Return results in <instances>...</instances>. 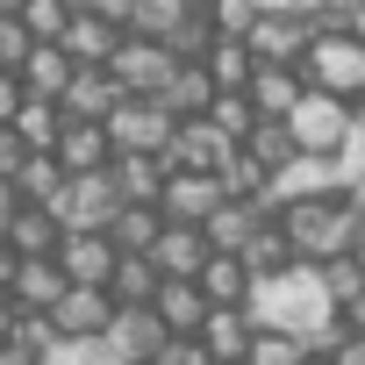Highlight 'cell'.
I'll return each instance as SVG.
<instances>
[{"instance_id":"cell-42","label":"cell","mask_w":365,"mask_h":365,"mask_svg":"<svg viewBox=\"0 0 365 365\" xmlns=\"http://www.w3.org/2000/svg\"><path fill=\"white\" fill-rule=\"evenodd\" d=\"M29 36H22V22H8V15H0V79H15L22 65H29Z\"/></svg>"},{"instance_id":"cell-27","label":"cell","mask_w":365,"mask_h":365,"mask_svg":"<svg viewBox=\"0 0 365 365\" xmlns=\"http://www.w3.org/2000/svg\"><path fill=\"white\" fill-rule=\"evenodd\" d=\"M201 301L208 308H244L251 301V272H244V258H222V251H208V265H201Z\"/></svg>"},{"instance_id":"cell-14","label":"cell","mask_w":365,"mask_h":365,"mask_svg":"<svg viewBox=\"0 0 365 365\" xmlns=\"http://www.w3.org/2000/svg\"><path fill=\"white\" fill-rule=\"evenodd\" d=\"M230 150H237V143H222L208 122H179L172 143H165V172H201V179H215Z\"/></svg>"},{"instance_id":"cell-33","label":"cell","mask_w":365,"mask_h":365,"mask_svg":"<svg viewBox=\"0 0 365 365\" xmlns=\"http://www.w3.org/2000/svg\"><path fill=\"white\" fill-rule=\"evenodd\" d=\"M244 272H251V279H279V272H294V251H287L279 222H265V230L244 244Z\"/></svg>"},{"instance_id":"cell-19","label":"cell","mask_w":365,"mask_h":365,"mask_svg":"<svg viewBox=\"0 0 365 365\" xmlns=\"http://www.w3.org/2000/svg\"><path fill=\"white\" fill-rule=\"evenodd\" d=\"M51 158H58V172H65V179H86V172H108V165H115L108 129H93V122H65Z\"/></svg>"},{"instance_id":"cell-22","label":"cell","mask_w":365,"mask_h":365,"mask_svg":"<svg viewBox=\"0 0 365 365\" xmlns=\"http://www.w3.org/2000/svg\"><path fill=\"white\" fill-rule=\"evenodd\" d=\"M301 72H279V65H258L251 72V86H244V101H251V115L258 122H287L294 108H301Z\"/></svg>"},{"instance_id":"cell-29","label":"cell","mask_w":365,"mask_h":365,"mask_svg":"<svg viewBox=\"0 0 365 365\" xmlns=\"http://www.w3.org/2000/svg\"><path fill=\"white\" fill-rule=\"evenodd\" d=\"M165 237V215L158 208H122L115 222H108V244H115V258H150V244Z\"/></svg>"},{"instance_id":"cell-58","label":"cell","mask_w":365,"mask_h":365,"mask_svg":"<svg viewBox=\"0 0 365 365\" xmlns=\"http://www.w3.org/2000/svg\"><path fill=\"white\" fill-rule=\"evenodd\" d=\"M358 8H365V0H358Z\"/></svg>"},{"instance_id":"cell-13","label":"cell","mask_w":365,"mask_h":365,"mask_svg":"<svg viewBox=\"0 0 365 365\" xmlns=\"http://www.w3.org/2000/svg\"><path fill=\"white\" fill-rule=\"evenodd\" d=\"M265 222H279L265 201H222V208L201 222V237H208V251H222V258H244V244H251Z\"/></svg>"},{"instance_id":"cell-15","label":"cell","mask_w":365,"mask_h":365,"mask_svg":"<svg viewBox=\"0 0 365 365\" xmlns=\"http://www.w3.org/2000/svg\"><path fill=\"white\" fill-rule=\"evenodd\" d=\"M101 344H108L122 365H150L172 336L158 329V315H150V308H115V322H108V336H101Z\"/></svg>"},{"instance_id":"cell-34","label":"cell","mask_w":365,"mask_h":365,"mask_svg":"<svg viewBox=\"0 0 365 365\" xmlns=\"http://www.w3.org/2000/svg\"><path fill=\"white\" fill-rule=\"evenodd\" d=\"M58 187H65L58 158H22V172H15V201H22V208H51Z\"/></svg>"},{"instance_id":"cell-56","label":"cell","mask_w":365,"mask_h":365,"mask_svg":"<svg viewBox=\"0 0 365 365\" xmlns=\"http://www.w3.org/2000/svg\"><path fill=\"white\" fill-rule=\"evenodd\" d=\"M22 8H29V0H0V15H8V22H15V15H22Z\"/></svg>"},{"instance_id":"cell-50","label":"cell","mask_w":365,"mask_h":365,"mask_svg":"<svg viewBox=\"0 0 365 365\" xmlns=\"http://www.w3.org/2000/svg\"><path fill=\"white\" fill-rule=\"evenodd\" d=\"M322 358H329V365H365V336H336Z\"/></svg>"},{"instance_id":"cell-4","label":"cell","mask_w":365,"mask_h":365,"mask_svg":"<svg viewBox=\"0 0 365 365\" xmlns=\"http://www.w3.org/2000/svg\"><path fill=\"white\" fill-rule=\"evenodd\" d=\"M122 215V194L108 172H86V179H65L58 201H51V222L65 237H108V222Z\"/></svg>"},{"instance_id":"cell-1","label":"cell","mask_w":365,"mask_h":365,"mask_svg":"<svg viewBox=\"0 0 365 365\" xmlns=\"http://www.w3.org/2000/svg\"><path fill=\"white\" fill-rule=\"evenodd\" d=\"M244 315H251V329L294 336V344H308L315 358L344 336V329H336V308H329V294H322V279H315V265H294V272H279V279H251Z\"/></svg>"},{"instance_id":"cell-46","label":"cell","mask_w":365,"mask_h":365,"mask_svg":"<svg viewBox=\"0 0 365 365\" xmlns=\"http://www.w3.org/2000/svg\"><path fill=\"white\" fill-rule=\"evenodd\" d=\"M251 8H258V15H301V22H315L329 0H251Z\"/></svg>"},{"instance_id":"cell-20","label":"cell","mask_w":365,"mask_h":365,"mask_svg":"<svg viewBox=\"0 0 365 365\" xmlns=\"http://www.w3.org/2000/svg\"><path fill=\"white\" fill-rule=\"evenodd\" d=\"M8 301H15L22 315H51V308L65 301V272H58V258H22L15 279H8Z\"/></svg>"},{"instance_id":"cell-51","label":"cell","mask_w":365,"mask_h":365,"mask_svg":"<svg viewBox=\"0 0 365 365\" xmlns=\"http://www.w3.org/2000/svg\"><path fill=\"white\" fill-rule=\"evenodd\" d=\"M22 101H29V93H22V79H0V129L22 115Z\"/></svg>"},{"instance_id":"cell-45","label":"cell","mask_w":365,"mask_h":365,"mask_svg":"<svg viewBox=\"0 0 365 365\" xmlns=\"http://www.w3.org/2000/svg\"><path fill=\"white\" fill-rule=\"evenodd\" d=\"M150 365H208V351H201L194 336H172V344H165V351H158Z\"/></svg>"},{"instance_id":"cell-8","label":"cell","mask_w":365,"mask_h":365,"mask_svg":"<svg viewBox=\"0 0 365 365\" xmlns=\"http://www.w3.org/2000/svg\"><path fill=\"white\" fill-rule=\"evenodd\" d=\"M336 187H344V165H336V158H294V165L272 172L265 208L279 215V208H301V201H329Z\"/></svg>"},{"instance_id":"cell-6","label":"cell","mask_w":365,"mask_h":365,"mask_svg":"<svg viewBox=\"0 0 365 365\" xmlns=\"http://www.w3.org/2000/svg\"><path fill=\"white\" fill-rule=\"evenodd\" d=\"M287 136H294L301 158H336L344 136H351V108L329 101V93H301V108L287 115Z\"/></svg>"},{"instance_id":"cell-18","label":"cell","mask_w":365,"mask_h":365,"mask_svg":"<svg viewBox=\"0 0 365 365\" xmlns=\"http://www.w3.org/2000/svg\"><path fill=\"white\" fill-rule=\"evenodd\" d=\"M150 315H158V329H165V336H201L208 301H201V287H194V279H158Z\"/></svg>"},{"instance_id":"cell-39","label":"cell","mask_w":365,"mask_h":365,"mask_svg":"<svg viewBox=\"0 0 365 365\" xmlns=\"http://www.w3.org/2000/svg\"><path fill=\"white\" fill-rule=\"evenodd\" d=\"M251 22H258L251 0H215V8H208V29H215L222 43H244V36H251Z\"/></svg>"},{"instance_id":"cell-3","label":"cell","mask_w":365,"mask_h":365,"mask_svg":"<svg viewBox=\"0 0 365 365\" xmlns=\"http://www.w3.org/2000/svg\"><path fill=\"white\" fill-rule=\"evenodd\" d=\"M301 86L351 108L365 93V36H315L308 58H301Z\"/></svg>"},{"instance_id":"cell-41","label":"cell","mask_w":365,"mask_h":365,"mask_svg":"<svg viewBox=\"0 0 365 365\" xmlns=\"http://www.w3.org/2000/svg\"><path fill=\"white\" fill-rule=\"evenodd\" d=\"M308 358V344H294V336H272V329H258L251 336V358L244 365H301Z\"/></svg>"},{"instance_id":"cell-40","label":"cell","mask_w":365,"mask_h":365,"mask_svg":"<svg viewBox=\"0 0 365 365\" xmlns=\"http://www.w3.org/2000/svg\"><path fill=\"white\" fill-rule=\"evenodd\" d=\"M315 279H322V294H329V308H344L351 294H365V272H358L351 258H329V265H315Z\"/></svg>"},{"instance_id":"cell-24","label":"cell","mask_w":365,"mask_h":365,"mask_svg":"<svg viewBox=\"0 0 365 365\" xmlns=\"http://www.w3.org/2000/svg\"><path fill=\"white\" fill-rule=\"evenodd\" d=\"M158 108H165L172 122H201V115L215 108V79H208L201 65H179V72H172V86L158 93Z\"/></svg>"},{"instance_id":"cell-48","label":"cell","mask_w":365,"mask_h":365,"mask_svg":"<svg viewBox=\"0 0 365 365\" xmlns=\"http://www.w3.org/2000/svg\"><path fill=\"white\" fill-rule=\"evenodd\" d=\"M22 143H15V129H0V187H15V172H22Z\"/></svg>"},{"instance_id":"cell-23","label":"cell","mask_w":365,"mask_h":365,"mask_svg":"<svg viewBox=\"0 0 365 365\" xmlns=\"http://www.w3.org/2000/svg\"><path fill=\"white\" fill-rule=\"evenodd\" d=\"M150 265H158V279H201L208 237H201V230H165V237L150 244Z\"/></svg>"},{"instance_id":"cell-47","label":"cell","mask_w":365,"mask_h":365,"mask_svg":"<svg viewBox=\"0 0 365 365\" xmlns=\"http://www.w3.org/2000/svg\"><path fill=\"white\" fill-rule=\"evenodd\" d=\"M336 165H344V172H365V115H351V136H344Z\"/></svg>"},{"instance_id":"cell-12","label":"cell","mask_w":365,"mask_h":365,"mask_svg":"<svg viewBox=\"0 0 365 365\" xmlns=\"http://www.w3.org/2000/svg\"><path fill=\"white\" fill-rule=\"evenodd\" d=\"M58 51L72 58V72H108V58L122 51V29H108V22H101V15H86V8H72V22H65Z\"/></svg>"},{"instance_id":"cell-55","label":"cell","mask_w":365,"mask_h":365,"mask_svg":"<svg viewBox=\"0 0 365 365\" xmlns=\"http://www.w3.org/2000/svg\"><path fill=\"white\" fill-rule=\"evenodd\" d=\"M0 365H29V358H22V351H15V344H0Z\"/></svg>"},{"instance_id":"cell-26","label":"cell","mask_w":365,"mask_h":365,"mask_svg":"<svg viewBox=\"0 0 365 365\" xmlns=\"http://www.w3.org/2000/svg\"><path fill=\"white\" fill-rule=\"evenodd\" d=\"M15 79H22V93H29V101H51V108H58V93L72 86V58H65L58 43H36V51H29V65H22Z\"/></svg>"},{"instance_id":"cell-10","label":"cell","mask_w":365,"mask_h":365,"mask_svg":"<svg viewBox=\"0 0 365 365\" xmlns=\"http://www.w3.org/2000/svg\"><path fill=\"white\" fill-rule=\"evenodd\" d=\"M215 208H222V187H215V179H201V172H165V187H158L165 230H201Z\"/></svg>"},{"instance_id":"cell-49","label":"cell","mask_w":365,"mask_h":365,"mask_svg":"<svg viewBox=\"0 0 365 365\" xmlns=\"http://www.w3.org/2000/svg\"><path fill=\"white\" fill-rule=\"evenodd\" d=\"M336 329H344V336H365V294H351V301L336 308Z\"/></svg>"},{"instance_id":"cell-25","label":"cell","mask_w":365,"mask_h":365,"mask_svg":"<svg viewBox=\"0 0 365 365\" xmlns=\"http://www.w3.org/2000/svg\"><path fill=\"white\" fill-rule=\"evenodd\" d=\"M8 244L15 258H58V244H65V230L51 222V208H15V222H8Z\"/></svg>"},{"instance_id":"cell-54","label":"cell","mask_w":365,"mask_h":365,"mask_svg":"<svg viewBox=\"0 0 365 365\" xmlns=\"http://www.w3.org/2000/svg\"><path fill=\"white\" fill-rule=\"evenodd\" d=\"M344 258H351V265H358V272H365V230H358V237H351V251H344Z\"/></svg>"},{"instance_id":"cell-38","label":"cell","mask_w":365,"mask_h":365,"mask_svg":"<svg viewBox=\"0 0 365 365\" xmlns=\"http://www.w3.org/2000/svg\"><path fill=\"white\" fill-rule=\"evenodd\" d=\"M29 365H43L51 351H58V329H51V315H15V336H8Z\"/></svg>"},{"instance_id":"cell-52","label":"cell","mask_w":365,"mask_h":365,"mask_svg":"<svg viewBox=\"0 0 365 365\" xmlns=\"http://www.w3.org/2000/svg\"><path fill=\"white\" fill-rule=\"evenodd\" d=\"M15 315H22V308H15L8 294H0V344H8V336H15Z\"/></svg>"},{"instance_id":"cell-7","label":"cell","mask_w":365,"mask_h":365,"mask_svg":"<svg viewBox=\"0 0 365 365\" xmlns=\"http://www.w3.org/2000/svg\"><path fill=\"white\" fill-rule=\"evenodd\" d=\"M172 51H158V43H136V36H122V51L108 58V79L122 86V101H158L165 86H172Z\"/></svg>"},{"instance_id":"cell-57","label":"cell","mask_w":365,"mask_h":365,"mask_svg":"<svg viewBox=\"0 0 365 365\" xmlns=\"http://www.w3.org/2000/svg\"><path fill=\"white\" fill-rule=\"evenodd\" d=\"M301 365H329V358H315V351H308V358H301Z\"/></svg>"},{"instance_id":"cell-36","label":"cell","mask_w":365,"mask_h":365,"mask_svg":"<svg viewBox=\"0 0 365 365\" xmlns=\"http://www.w3.org/2000/svg\"><path fill=\"white\" fill-rule=\"evenodd\" d=\"M201 122H208L222 143H244V136L258 129V115H251V101H244V93H215V108H208Z\"/></svg>"},{"instance_id":"cell-37","label":"cell","mask_w":365,"mask_h":365,"mask_svg":"<svg viewBox=\"0 0 365 365\" xmlns=\"http://www.w3.org/2000/svg\"><path fill=\"white\" fill-rule=\"evenodd\" d=\"M15 22H22V36H29V43H58V36H65V22H72V0H29Z\"/></svg>"},{"instance_id":"cell-28","label":"cell","mask_w":365,"mask_h":365,"mask_svg":"<svg viewBox=\"0 0 365 365\" xmlns=\"http://www.w3.org/2000/svg\"><path fill=\"white\" fill-rule=\"evenodd\" d=\"M108 179H115L122 208H158V187H165V165H158V158H115V165H108Z\"/></svg>"},{"instance_id":"cell-31","label":"cell","mask_w":365,"mask_h":365,"mask_svg":"<svg viewBox=\"0 0 365 365\" xmlns=\"http://www.w3.org/2000/svg\"><path fill=\"white\" fill-rule=\"evenodd\" d=\"M201 72L215 79V93H244V86H251V72H258V58H251L244 43H222V36H215V51L201 58Z\"/></svg>"},{"instance_id":"cell-30","label":"cell","mask_w":365,"mask_h":365,"mask_svg":"<svg viewBox=\"0 0 365 365\" xmlns=\"http://www.w3.org/2000/svg\"><path fill=\"white\" fill-rule=\"evenodd\" d=\"M8 129H15V143H22L29 158H51V150H58V129H65V115H58L51 101H22V115H15Z\"/></svg>"},{"instance_id":"cell-43","label":"cell","mask_w":365,"mask_h":365,"mask_svg":"<svg viewBox=\"0 0 365 365\" xmlns=\"http://www.w3.org/2000/svg\"><path fill=\"white\" fill-rule=\"evenodd\" d=\"M43 365H122V358H115L108 344H58Z\"/></svg>"},{"instance_id":"cell-53","label":"cell","mask_w":365,"mask_h":365,"mask_svg":"<svg viewBox=\"0 0 365 365\" xmlns=\"http://www.w3.org/2000/svg\"><path fill=\"white\" fill-rule=\"evenodd\" d=\"M15 265H22V258H15L8 244H0V294H8V279H15Z\"/></svg>"},{"instance_id":"cell-21","label":"cell","mask_w":365,"mask_h":365,"mask_svg":"<svg viewBox=\"0 0 365 365\" xmlns=\"http://www.w3.org/2000/svg\"><path fill=\"white\" fill-rule=\"evenodd\" d=\"M251 336H258V329H251L244 308H208V322H201L194 344L208 351V365H244V358H251Z\"/></svg>"},{"instance_id":"cell-32","label":"cell","mask_w":365,"mask_h":365,"mask_svg":"<svg viewBox=\"0 0 365 365\" xmlns=\"http://www.w3.org/2000/svg\"><path fill=\"white\" fill-rule=\"evenodd\" d=\"M150 294H158V265H150V258H115L108 301H115V308H150Z\"/></svg>"},{"instance_id":"cell-2","label":"cell","mask_w":365,"mask_h":365,"mask_svg":"<svg viewBox=\"0 0 365 365\" xmlns=\"http://www.w3.org/2000/svg\"><path fill=\"white\" fill-rule=\"evenodd\" d=\"M279 237H287L294 265H329V258H344V251H351L358 222H351V215H344V201L329 194V201H301V208H279Z\"/></svg>"},{"instance_id":"cell-16","label":"cell","mask_w":365,"mask_h":365,"mask_svg":"<svg viewBox=\"0 0 365 365\" xmlns=\"http://www.w3.org/2000/svg\"><path fill=\"white\" fill-rule=\"evenodd\" d=\"M115 108H122V86H115L108 72H72V86L58 93V115H65V122H93V129H108Z\"/></svg>"},{"instance_id":"cell-5","label":"cell","mask_w":365,"mask_h":365,"mask_svg":"<svg viewBox=\"0 0 365 365\" xmlns=\"http://www.w3.org/2000/svg\"><path fill=\"white\" fill-rule=\"evenodd\" d=\"M172 129H179V122H172L158 101H122V108L108 115V150H115V158H158V165H165Z\"/></svg>"},{"instance_id":"cell-9","label":"cell","mask_w":365,"mask_h":365,"mask_svg":"<svg viewBox=\"0 0 365 365\" xmlns=\"http://www.w3.org/2000/svg\"><path fill=\"white\" fill-rule=\"evenodd\" d=\"M308 43H315V22H301V15H258L251 36H244V51L258 65H279V72H301Z\"/></svg>"},{"instance_id":"cell-11","label":"cell","mask_w":365,"mask_h":365,"mask_svg":"<svg viewBox=\"0 0 365 365\" xmlns=\"http://www.w3.org/2000/svg\"><path fill=\"white\" fill-rule=\"evenodd\" d=\"M108 322H115V301H108V294H93V287H65V301L51 308L58 344H101V336H108Z\"/></svg>"},{"instance_id":"cell-17","label":"cell","mask_w":365,"mask_h":365,"mask_svg":"<svg viewBox=\"0 0 365 365\" xmlns=\"http://www.w3.org/2000/svg\"><path fill=\"white\" fill-rule=\"evenodd\" d=\"M58 272H65V287L108 294V279H115V244H108V237H65V244H58Z\"/></svg>"},{"instance_id":"cell-35","label":"cell","mask_w":365,"mask_h":365,"mask_svg":"<svg viewBox=\"0 0 365 365\" xmlns=\"http://www.w3.org/2000/svg\"><path fill=\"white\" fill-rule=\"evenodd\" d=\"M237 150H244L251 165H265V172H279V165H294V158H301V150H294V136H287V122H258Z\"/></svg>"},{"instance_id":"cell-44","label":"cell","mask_w":365,"mask_h":365,"mask_svg":"<svg viewBox=\"0 0 365 365\" xmlns=\"http://www.w3.org/2000/svg\"><path fill=\"white\" fill-rule=\"evenodd\" d=\"M72 8H86V15H101L108 29H129V15H136V0H72Z\"/></svg>"}]
</instances>
